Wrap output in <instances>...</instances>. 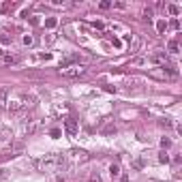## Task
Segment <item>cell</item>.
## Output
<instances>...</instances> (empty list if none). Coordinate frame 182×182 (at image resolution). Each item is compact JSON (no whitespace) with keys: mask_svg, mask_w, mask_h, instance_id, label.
Masks as SVG:
<instances>
[{"mask_svg":"<svg viewBox=\"0 0 182 182\" xmlns=\"http://www.w3.org/2000/svg\"><path fill=\"white\" fill-rule=\"evenodd\" d=\"M171 28H174V30H178V28H180V21H178V19H174V21H171Z\"/></svg>","mask_w":182,"mask_h":182,"instance_id":"22","label":"cell"},{"mask_svg":"<svg viewBox=\"0 0 182 182\" xmlns=\"http://www.w3.org/2000/svg\"><path fill=\"white\" fill-rule=\"evenodd\" d=\"M60 73L64 77H69V79H75V77H81L86 73V66L84 64H75V66H62Z\"/></svg>","mask_w":182,"mask_h":182,"instance_id":"4","label":"cell"},{"mask_svg":"<svg viewBox=\"0 0 182 182\" xmlns=\"http://www.w3.org/2000/svg\"><path fill=\"white\" fill-rule=\"evenodd\" d=\"M167 47H169V52H171V54H178V43H176V41H169Z\"/></svg>","mask_w":182,"mask_h":182,"instance_id":"13","label":"cell"},{"mask_svg":"<svg viewBox=\"0 0 182 182\" xmlns=\"http://www.w3.org/2000/svg\"><path fill=\"white\" fill-rule=\"evenodd\" d=\"M158 161H161V163H167V161H169V156H167V154H165V152H163V154H161V156H158Z\"/></svg>","mask_w":182,"mask_h":182,"instance_id":"19","label":"cell"},{"mask_svg":"<svg viewBox=\"0 0 182 182\" xmlns=\"http://www.w3.org/2000/svg\"><path fill=\"white\" fill-rule=\"evenodd\" d=\"M99 7H101V9H109V7H111V2H107V0H103V2H101Z\"/></svg>","mask_w":182,"mask_h":182,"instance_id":"21","label":"cell"},{"mask_svg":"<svg viewBox=\"0 0 182 182\" xmlns=\"http://www.w3.org/2000/svg\"><path fill=\"white\" fill-rule=\"evenodd\" d=\"M64 129H66V133H69L71 137H73V135H77V122H75L73 118H66V120H64Z\"/></svg>","mask_w":182,"mask_h":182,"instance_id":"6","label":"cell"},{"mask_svg":"<svg viewBox=\"0 0 182 182\" xmlns=\"http://www.w3.org/2000/svg\"><path fill=\"white\" fill-rule=\"evenodd\" d=\"M142 19L150 21V19H152V9H144V11H142Z\"/></svg>","mask_w":182,"mask_h":182,"instance_id":"10","label":"cell"},{"mask_svg":"<svg viewBox=\"0 0 182 182\" xmlns=\"http://www.w3.org/2000/svg\"><path fill=\"white\" fill-rule=\"evenodd\" d=\"M150 75L158 77V79H174V77H178V71L174 69V66L165 64V66H156L154 71H150Z\"/></svg>","mask_w":182,"mask_h":182,"instance_id":"3","label":"cell"},{"mask_svg":"<svg viewBox=\"0 0 182 182\" xmlns=\"http://www.w3.org/2000/svg\"><path fill=\"white\" fill-rule=\"evenodd\" d=\"M165 28H167L165 19H158V21H156V30H158V32H165Z\"/></svg>","mask_w":182,"mask_h":182,"instance_id":"11","label":"cell"},{"mask_svg":"<svg viewBox=\"0 0 182 182\" xmlns=\"http://www.w3.org/2000/svg\"><path fill=\"white\" fill-rule=\"evenodd\" d=\"M32 43H34V39H32L30 34H26V37H24V45H32Z\"/></svg>","mask_w":182,"mask_h":182,"instance_id":"16","label":"cell"},{"mask_svg":"<svg viewBox=\"0 0 182 182\" xmlns=\"http://www.w3.org/2000/svg\"><path fill=\"white\" fill-rule=\"evenodd\" d=\"M7 103H9V90L7 88H0V109L7 107Z\"/></svg>","mask_w":182,"mask_h":182,"instance_id":"8","label":"cell"},{"mask_svg":"<svg viewBox=\"0 0 182 182\" xmlns=\"http://www.w3.org/2000/svg\"><path fill=\"white\" fill-rule=\"evenodd\" d=\"M167 11H169L171 15H178V13H180V7H176V5H169V7H167Z\"/></svg>","mask_w":182,"mask_h":182,"instance_id":"14","label":"cell"},{"mask_svg":"<svg viewBox=\"0 0 182 182\" xmlns=\"http://www.w3.org/2000/svg\"><path fill=\"white\" fill-rule=\"evenodd\" d=\"M103 133H105V135H111V133H116V126H107Z\"/></svg>","mask_w":182,"mask_h":182,"instance_id":"18","label":"cell"},{"mask_svg":"<svg viewBox=\"0 0 182 182\" xmlns=\"http://www.w3.org/2000/svg\"><path fill=\"white\" fill-rule=\"evenodd\" d=\"M21 129H24L26 135L34 133V131H37V120H28V122H24V126H21Z\"/></svg>","mask_w":182,"mask_h":182,"instance_id":"7","label":"cell"},{"mask_svg":"<svg viewBox=\"0 0 182 182\" xmlns=\"http://www.w3.org/2000/svg\"><path fill=\"white\" fill-rule=\"evenodd\" d=\"M109 174H111V176H118V174H120V167H118L116 163H113V165H109Z\"/></svg>","mask_w":182,"mask_h":182,"instance_id":"12","label":"cell"},{"mask_svg":"<svg viewBox=\"0 0 182 182\" xmlns=\"http://www.w3.org/2000/svg\"><path fill=\"white\" fill-rule=\"evenodd\" d=\"M161 146H163V148H169V146H171V142H169V139H165V137H163V139H161Z\"/></svg>","mask_w":182,"mask_h":182,"instance_id":"20","label":"cell"},{"mask_svg":"<svg viewBox=\"0 0 182 182\" xmlns=\"http://www.w3.org/2000/svg\"><path fill=\"white\" fill-rule=\"evenodd\" d=\"M148 62H150L148 58H135V60H133L131 64H148Z\"/></svg>","mask_w":182,"mask_h":182,"instance_id":"15","label":"cell"},{"mask_svg":"<svg viewBox=\"0 0 182 182\" xmlns=\"http://www.w3.org/2000/svg\"><path fill=\"white\" fill-rule=\"evenodd\" d=\"M2 58H5V62H9V64H11V62H17V58H15V56H7V54H5Z\"/></svg>","mask_w":182,"mask_h":182,"instance_id":"17","label":"cell"},{"mask_svg":"<svg viewBox=\"0 0 182 182\" xmlns=\"http://www.w3.org/2000/svg\"><path fill=\"white\" fill-rule=\"evenodd\" d=\"M86 158H88V154L84 150H77V148H73L69 154H64V161L66 163H84Z\"/></svg>","mask_w":182,"mask_h":182,"instance_id":"5","label":"cell"},{"mask_svg":"<svg viewBox=\"0 0 182 182\" xmlns=\"http://www.w3.org/2000/svg\"><path fill=\"white\" fill-rule=\"evenodd\" d=\"M34 165H37L39 171H58V169H62L66 165V161H64V154L49 152V154L41 156L39 161H34Z\"/></svg>","mask_w":182,"mask_h":182,"instance_id":"1","label":"cell"},{"mask_svg":"<svg viewBox=\"0 0 182 182\" xmlns=\"http://www.w3.org/2000/svg\"><path fill=\"white\" fill-rule=\"evenodd\" d=\"M56 24H58L56 17H47V19H45V26H47V28H56Z\"/></svg>","mask_w":182,"mask_h":182,"instance_id":"9","label":"cell"},{"mask_svg":"<svg viewBox=\"0 0 182 182\" xmlns=\"http://www.w3.org/2000/svg\"><path fill=\"white\" fill-rule=\"evenodd\" d=\"M32 103H34V97H30V94H19V97H15V99H9L7 107H9V111L17 113V111H21V109H28Z\"/></svg>","mask_w":182,"mask_h":182,"instance_id":"2","label":"cell"}]
</instances>
